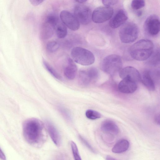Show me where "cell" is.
Returning <instances> with one entry per match:
<instances>
[{"label": "cell", "instance_id": "836d02e7", "mask_svg": "<svg viewBox=\"0 0 160 160\" xmlns=\"http://www.w3.org/2000/svg\"><path fill=\"white\" fill-rule=\"evenodd\" d=\"M75 0L76 1V2H78V3H84V2H86V1L87 0Z\"/></svg>", "mask_w": 160, "mask_h": 160}, {"label": "cell", "instance_id": "e575fe53", "mask_svg": "<svg viewBox=\"0 0 160 160\" xmlns=\"http://www.w3.org/2000/svg\"><path fill=\"white\" fill-rule=\"evenodd\" d=\"M106 160H115V158H114L113 157H111L110 156H107L106 157Z\"/></svg>", "mask_w": 160, "mask_h": 160}, {"label": "cell", "instance_id": "52a82bcc", "mask_svg": "<svg viewBox=\"0 0 160 160\" xmlns=\"http://www.w3.org/2000/svg\"><path fill=\"white\" fill-rule=\"evenodd\" d=\"M74 15L79 22L83 25L89 24L92 20V12L90 8L87 6L78 5L74 9Z\"/></svg>", "mask_w": 160, "mask_h": 160}, {"label": "cell", "instance_id": "3957f363", "mask_svg": "<svg viewBox=\"0 0 160 160\" xmlns=\"http://www.w3.org/2000/svg\"><path fill=\"white\" fill-rule=\"evenodd\" d=\"M122 61L119 55L112 54L108 55L102 60L100 63V68L104 72L113 75L122 68Z\"/></svg>", "mask_w": 160, "mask_h": 160}, {"label": "cell", "instance_id": "2e32d148", "mask_svg": "<svg viewBox=\"0 0 160 160\" xmlns=\"http://www.w3.org/2000/svg\"><path fill=\"white\" fill-rule=\"evenodd\" d=\"M46 125L52 140L56 146H59L61 143V138L58 130L54 125L49 121L46 122Z\"/></svg>", "mask_w": 160, "mask_h": 160}, {"label": "cell", "instance_id": "f1b7e54d", "mask_svg": "<svg viewBox=\"0 0 160 160\" xmlns=\"http://www.w3.org/2000/svg\"><path fill=\"white\" fill-rule=\"evenodd\" d=\"M79 138L84 145L88 148L91 151L93 152H95V150L92 147L89 142L82 137L81 136H79Z\"/></svg>", "mask_w": 160, "mask_h": 160}, {"label": "cell", "instance_id": "8fae6325", "mask_svg": "<svg viewBox=\"0 0 160 160\" xmlns=\"http://www.w3.org/2000/svg\"><path fill=\"white\" fill-rule=\"evenodd\" d=\"M120 77L122 79H126L136 82L141 81V75L136 68L131 66L122 68L119 71Z\"/></svg>", "mask_w": 160, "mask_h": 160}, {"label": "cell", "instance_id": "7402d4cb", "mask_svg": "<svg viewBox=\"0 0 160 160\" xmlns=\"http://www.w3.org/2000/svg\"><path fill=\"white\" fill-rule=\"evenodd\" d=\"M85 115L88 118L91 120H95L101 117L99 112L92 109L87 110L86 112Z\"/></svg>", "mask_w": 160, "mask_h": 160}, {"label": "cell", "instance_id": "4316f807", "mask_svg": "<svg viewBox=\"0 0 160 160\" xmlns=\"http://www.w3.org/2000/svg\"><path fill=\"white\" fill-rule=\"evenodd\" d=\"M58 108L60 112L66 119L69 121L71 120V115L68 110L62 106H59Z\"/></svg>", "mask_w": 160, "mask_h": 160}, {"label": "cell", "instance_id": "8992f818", "mask_svg": "<svg viewBox=\"0 0 160 160\" xmlns=\"http://www.w3.org/2000/svg\"><path fill=\"white\" fill-rule=\"evenodd\" d=\"M113 13V10L111 7H99L93 11L92 15V20L97 23H103L111 18Z\"/></svg>", "mask_w": 160, "mask_h": 160}, {"label": "cell", "instance_id": "ba28073f", "mask_svg": "<svg viewBox=\"0 0 160 160\" xmlns=\"http://www.w3.org/2000/svg\"><path fill=\"white\" fill-rule=\"evenodd\" d=\"M99 76L98 71L95 67L81 70L79 73V80L81 84L87 86L95 81Z\"/></svg>", "mask_w": 160, "mask_h": 160}, {"label": "cell", "instance_id": "7c38bea8", "mask_svg": "<svg viewBox=\"0 0 160 160\" xmlns=\"http://www.w3.org/2000/svg\"><path fill=\"white\" fill-rule=\"evenodd\" d=\"M128 18L126 11L123 9H120L110 20L109 25L112 28H117L124 23Z\"/></svg>", "mask_w": 160, "mask_h": 160}, {"label": "cell", "instance_id": "484cf974", "mask_svg": "<svg viewBox=\"0 0 160 160\" xmlns=\"http://www.w3.org/2000/svg\"><path fill=\"white\" fill-rule=\"evenodd\" d=\"M70 144L74 159L76 160H81V157L79 154L78 149L76 144L72 141L71 142Z\"/></svg>", "mask_w": 160, "mask_h": 160}, {"label": "cell", "instance_id": "9c48e42d", "mask_svg": "<svg viewBox=\"0 0 160 160\" xmlns=\"http://www.w3.org/2000/svg\"><path fill=\"white\" fill-rule=\"evenodd\" d=\"M145 30L149 35L155 36L159 32L160 29V22L159 17L156 15L148 16L144 24Z\"/></svg>", "mask_w": 160, "mask_h": 160}, {"label": "cell", "instance_id": "ac0fdd59", "mask_svg": "<svg viewBox=\"0 0 160 160\" xmlns=\"http://www.w3.org/2000/svg\"><path fill=\"white\" fill-rule=\"evenodd\" d=\"M141 81L148 89L152 91L155 90V86L154 81L149 71H144L141 75Z\"/></svg>", "mask_w": 160, "mask_h": 160}, {"label": "cell", "instance_id": "d4e9b609", "mask_svg": "<svg viewBox=\"0 0 160 160\" xmlns=\"http://www.w3.org/2000/svg\"><path fill=\"white\" fill-rule=\"evenodd\" d=\"M145 5L144 0H132L131 4L132 8L135 10H138L142 8Z\"/></svg>", "mask_w": 160, "mask_h": 160}, {"label": "cell", "instance_id": "277c9868", "mask_svg": "<svg viewBox=\"0 0 160 160\" xmlns=\"http://www.w3.org/2000/svg\"><path fill=\"white\" fill-rule=\"evenodd\" d=\"M139 33V29L138 26L132 22L124 23L119 31L120 40L125 43L135 41L138 38Z\"/></svg>", "mask_w": 160, "mask_h": 160}, {"label": "cell", "instance_id": "9a60e30c", "mask_svg": "<svg viewBox=\"0 0 160 160\" xmlns=\"http://www.w3.org/2000/svg\"><path fill=\"white\" fill-rule=\"evenodd\" d=\"M101 128L104 132L112 135H116L119 132V129L117 125L114 122L110 120L104 121L101 124Z\"/></svg>", "mask_w": 160, "mask_h": 160}, {"label": "cell", "instance_id": "f546056e", "mask_svg": "<svg viewBox=\"0 0 160 160\" xmlns=\"http://www.w3.org/2000/svg\"><path fill=\"white\" fill-rule=\"evenodd\" d=\"M155 53H154V54L153 56L151 57V60L150 61L152 63V64H157L158 61V59H159V52H157V51Z\"/></svg>", "mask_w": 160, "mask_h": 160}, {"label": "cell", "instance_id": "d6986e66", "mask_svg": "<svg viewBox=\"0 0 160 160\" xmlns=\"http://www.w3.org/2000/svg\"><path fill=\"white\" fill-rule=\"evenodd\" d=\"M129 147V143L128 140L122 139L119 140L114 145L112 149L114 153H120L127 151Z\"/></svg>", "mask_w": 160, "mask_h": 160}, {"label": "cell", "instance_id": "44dd1931", "mask_svg": "<svg viewBox=\"0 0 160 160\" xmlns=\"http://www.w3.org/2000/svg\"><path fill=\"white\" fill-rule=\"evenodd\" d=\"M43 63L45 68L53 77L59 80L62 79L61 75L48 62L43 60Z\"/></svg>", "mask_w": 160, "mask_h": 160}, {"label": "cell", "instance_id": "6da1fadb", "mask_svg": "<svg viewBox=\"0 0 160 160\" xmlns=\"http://www.w3.org/2000/svg\"><path fill=\"white\" fill-rule=\"evenodd\" d=\"M22 132L28 143L32 145H39L42 142L44 138L43 123L36 118L28 119L23 122Z\"/></svg>", "mask_w": 160, "mask_h": 160}, {"label": "cell", "instance_id": "1f68e13d", "mask_svg": "<svg viewBox=\"0 0 160 160\" xmlns=\"http://www.w3.org/2000/svg\"><path fill=\"white\" fill-rule=\"evenodd\" d=\"M0 158L2 160H5L6 159V156L0 148Z\"/></svg>", "mask_w": 160, "mask_h": 160}, {"label": "cell", "instance_id": "4fadbf2b", "mask_svg": "<svg viewBox=\"0 0 160 160\" xmlns=\"http://www.w3.org/2000/svg\"><path fill=\"white\" fill-rule=\"evenodd\" d=\"M137 82L128 79H122L118 85L119 91L123 93H132L134 92L137 88Z\"/></svg>", "mask_w": 160, "mask_h": 160}, {"label": "cell", "instance_id": "7a4b0ae2", "mask_svg": "<svg viewBox=\"0 0 160 160\" xmlns=\"http://www.w3.org/2000/svg\"><path fill=\"white\" fill-rule=\"evenodd\" d=\"M154 44L150 40L141 39L132 45L129 53L132 58L138 61H143L149 58L153 52Z\"/></svg>", "mask_w": 160, "mask_h": 160}, {"label": "cell", "instance_id": "83f0119b", "mask_svg": "<svg viewBox=\"0 0 160 160\" xmlns=\"http://www.w3.org/2000/svg\"><path fill=\"white\" fill-rule=\"evenodd\" d=\"M102 1L105 6L111 7L117 4L118 0H102Z\"/></svg>", "mask_w": 160, "mask_h": 160}, {"label": "cell", "instance_id": "d590c367", "mask_svg": "<svg viewBox=\"0 0 160 160\" xmlns=\"http://www.w3.org/2000/svg\"><path fill=\"white\" fill-rule=\"evenodd\" d=\"M142 14V12L141 11H139L137 13V15L138 16H140Z\"/></svg>", "mask_w": 160, "mask_h": 160}, {"label": "cell", "instance_id": "603a6c76", "mask_svg": "<svg viewBox=\"0 0 160 160\" xmlns=\"http://www.w3.org/2000/svg\"><path fill=\"white\" fill-rule=\"evenodd\" d=\"M59 21L58 15L55 13L49 14L46 20V21L53 25L54 27Z\"/></svg>", "mask_w": 160, "mask_h": 160}, {"label": "cell", "instance_id": "d6a6232c", "mask_svg": "<svg viewBox=\"0 0 160 160\" xmlns=\"http://www.w3.org/2000/svg\"><path fill=\"white\" fill-rule=\"evenodd\" d=\"M154 120L155 122L157 123V124L159 125L160 123V116L159 114H157L156 115L154 118Z\"/></svg>", "mask_w": 160, "mask_h": 160}, {"label": "cell", "instance_id": "4dcf8cb0", "mask_svg": "<svg viewBox=\"0 0 160 160\" xmlns=\"http://www.w3.org/2000/svg\"><path fill=\"white\" fill-rule=\"evenodd\" d=\"M44 0H29L31 3L34 6H37L44 1Z\"/></svg>", "mask_w": 160, "mask_h": 160}, {"label": "cell", "instance_id": "30bf717a", "mask_svg": "<svg viewBox=\"0 0 160 160\" xmlns=\"http://www.w3.org/2000/svg\"><path fill=\"white\" fill-rule=\"evenodd\" d=\"M60 18L62 22L70 29L76 31L80 27V23L74 15L70 12L63 10L61 12Z\"/></svg>", "mask_w": 160, "mask_h": 160}, {"label": "cell", "instance_id": "cb8c5ba5", "mask_svg": "<svg viewBox=\"0 0 160 160\" xmlns=\"http://www.w3.org/2000/svg\"><path fill=\"white\" fill-rule=\"evenodd\" d=\"M59 43L55 41L48 42L46 45L47 50L50 52H56L59 49Z\"/></svg>", "mask_w": 160, "mask_h": 160}, {"label": "cell", "instance_id": "5bb4252c", "mask_svg": "<svg viewBox=\"0 0 160 160\" xmlns=\"http://www.w3.org/2000/svg\"><path fill=\"white\" fill-rule=\"evenodd\" d=\"M78 68L73 60L71 58H68L67 63L65 67L63 73L65 76L69 80H72L75 77Z\"/></svg>", "mask_w": 160, "mask_h": 160}, {"label": "cell", "instance_id": "ffe728a7", "mask_svg": "<svg viewBox=\"0 0 160 160\" xmlns=\"http://www.w3.org/2000/svg\"><path fill=\"white\" fill-rule=\"evenodd\" d=\"M54 30L57 37L60 38H64L67 34V27L60 21L55 26Z\"/></svg>", "mask_w": 160, "mask_h": 160}, {"label": "cell", "instance_id": "e0dca14e", "mask_svg": "<svg viewBox=\"0 0 160 160\" xmlns=\"http://www.w3.org/2000/svg\"><path fill=\"white\" fill-rule=\"evenodd\" d=\"M54 30V26L45 21L41 26L40 31V36L43 40H47L53 35Z\"/></svg>", "mask_w": 160, "mask_h": 160}, {"label": "cell", "instance_id": "5b68a950", "mask_svg": "<svg viewBox=\"0 0 160 160\" xmlns=\"http://www.w3.org/2000/svg\"><path fill=\"white\" fill-rule=\"evenodd\" d=\"M71 54L73 60L83 66H88L95 62L93 53L90 51L81 47H75L71 50Z\"/></svg>", "mask_w": 160, "mask_h": 160}]
</instances>
